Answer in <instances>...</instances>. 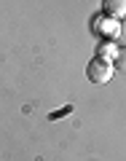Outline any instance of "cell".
Returning a JSON list of instances; mask_svg holds the SVG:
<instances>
[{
	"label": "cell",
	"instance_id": "obj_1",
	"mask_svg": "<svg viewBox=\"0 0 126 161\" xmlns=\"http://www.w3.org/2000/svg\"><path fill=\"white\" fill-rule=\"evenodd\" d=\"M86 78L91 80V83H107V80L113 78V64H110V59L94 57L91 62L86 64Z\"/></svg>",
	"mask_w": 126,
	"mask_h": 161
},
{
	"label": "cell",
	"instance_id": "obj_2",
	"mask_svg": "<svg viewBox=\"0 0 126 161\" xmlns=\"http://www.w3.org/2000/svg\"><path fill=\"white\" fill-rule=\"evenodd\" d=\"M91 30L97 35H102V38H110V40H115L121 35V24H118V19H113V16H97L94 19V24H91Z\"/></svg>",
	"mask_w": 126,
	"mask_h": 161
},
{
	"label": "cell",
	"instance_id": "obj_3",
	"mask_svg": "<svg viewBox=\"0 0 126 161\" xmlns=\"http://www.w3.org/2000/svg\"><path fill=\"white\" fill-rule=\"evenodd\" d=\"M102 8L107 11V16L118 19V22L126 16V0H102Z\"/></svg>",
	"mask_w": 126,
	"mask_h": 161
},
{
	"label": "cell",
	"instance_id": "obj_4",
	"mask_svg": "<svg viewBox=\"0 0 126 161\" xmlns=\"http://www.w3.org/2000/svg\"><path fill=\"white\" fill-rule=\"evenodd\" d=\"M110 64H113L115 70H121V73H126V48H118V51L113 54V59H110Z\"/></svg>",
	"mask_w": 126,
	"mask_h": 161
}]
</instances>
